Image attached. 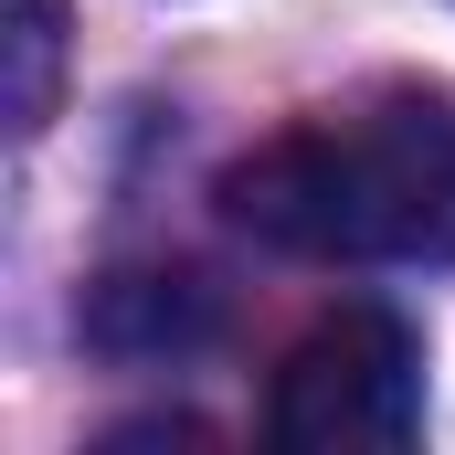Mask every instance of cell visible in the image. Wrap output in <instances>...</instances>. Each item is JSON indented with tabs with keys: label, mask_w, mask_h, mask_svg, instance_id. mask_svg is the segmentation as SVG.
Returning a JSON list of instances; mask_svg holds the SVG:
<instances>
[{
	"label": "cell",
	"mask_w": 455,
	"mask_h": 455,
	"mask_svg": "<svg viewBox=\"0 0 455 455\" xmlns=\"http://www.w3.org/2000/svg\"><path fill=\"white\" fill-rule=\"evenodd\" d=\"M223 212L307 265H445L455 254V116L424 96L318 116L223 170Z\"/></svg>",
	"instance_id": "6da1fadb"
},
{
	"label": "cell",
	"mask_w": 455,
	"mask_h": 455,
	"mask_svg": "<svg viewBox=\"0 0 455 455\" xmlns=\"http://www.w3.org/2000/svg\"><path fill=\"white\" fill-rule=\"evenodd\" d=\"M424 424V360L392 307H339L286 349L265 392V445L275 455H392Z\"/></svg>",
	"instance_id": "7a4b0ae2"
},
{
	"label": "cell",
	"mask_w": 455,
	"mask_h": 455,
	"mask_svg": "<svg viewBox=\"0 0 455 455\" xmlns=\"http://www.w3.org/2000/svg\"><path fill=\"white\" fill-rule=\"evenodd\" d=\"M53 75H64V0H11V127L21 138L53 116Z\"/></svg>",
	"instance_id": "3957f363"
}]
</instances>
